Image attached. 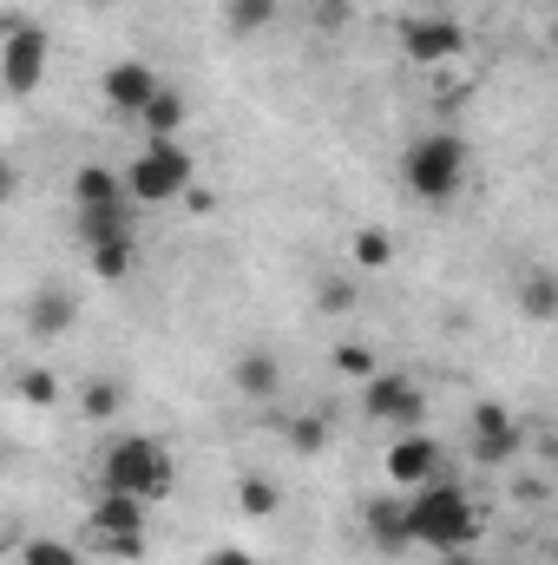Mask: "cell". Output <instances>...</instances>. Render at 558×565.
Instances as JSON below:
<instances>
[{"label":"cell","instance_id":"obj_29","mask_svg":"<svg viewBox=\"0 0 558 565\" xmlns=\"http://www.w3.org/2000/svg\"><path fill=\"white\" fill-rule=\"evenodd\" d=\"M315 309H329V316L355 309V282H348V277H329V282H322V296H315Z\"/></svg>","mask_w":558,"mask_h":565},{"label":"cell","instance_id":"obj_2","mask_svg":"<svg viewBox=\"0 0 558 565\" xmlns=\"http://www.w3.org/2000/svg\"><path fill=\"white\" fill-rule=\"evenodd\" d=\"M99 487L139 493L144 507H158V500H171V487H178V460H171V447L151 440V434H112L106 454H99Z\"/></svg>","mask_w":558,"mask_h":565},{"label":"cell","instance_id":"obj_34","mask_svg":"<svg viewBox=\"0 0 558 565\" xmlns=\"http://www.w3.org/2000/svg\"><path fill=\"white\" fill-rule=\"evenodd\" d=\"M552 46H558V20H552Z\"/></svg>","mask_w":558,"mask_h":565},{"label":"cell","instance_id":"obj_33","mask_svg":"<svg viewBox=\"0 0 558 565\" xmlns=\"http://www.w3.org/2000/svg\"><path fill=\"white\" fill-rule=\"evenodd\" d=\"M79 7H112V0H79Z\"/></svg>","mask_w":558,"mask_h":565},{"label":"cell","instance_id":"obj_30","mask_svg":"<svg viewBox=\"0 0 558 565\" xmlns=\"http://www.w3.org/2000/svg\"><path fill=\"white\" fill-rule=\"evenodd\" d=\"M204 565H257V559H250L244 546H211V559H204Z\"/></svg>","mask_w":558,"mask_h":565},{"label":"cell","instance_id":"obj_31","mask_svg":"<svg viewBox=\"0 0 558 565\" xmlns=\"http://www.w3.org/2000/svg\"><path fill=\"white\" fill-rule=\"evenodd\" d=\"M184 204H191V211H197V217H204V211H217V198H211V191H204V184H191V198H184Z\"/></svg>","mask_w":558,"mask_h":565},{"label":"cell","instance_id":"obj_13","mask_svg":"<svg viewBox=\"0 0 558 565\" xmlns=\"http://www.w3.org/2000/svg\"><path fill=\"white\" fill-rule=\"evenodd\" d=\"M144 507L139 493H112V487H99L93 493V533H144Z\"/></svg>","mask_w":558,"mask_h":565},{"label":"cell","instance_id":"obj_25","mask_svg":"<svg viewBox=\"0 0 558 565\" xmlns=\"http://www.w3.org/2000/svg\"><path fill=\"white\" fill-rule=\"evenodd\" d=\"M20 565H86L73 546H60V540H26L20 546Z\"/></svg>","mask_w":558,"mask_h":565},{"label":"cell","instance_id":"obj_3","mask_svg":"<svg viewBox=\"0 0 558 565\" xmlns=\"http://www.w3.org/2000/svg\"><path fill=\"white\" fill-rule=\"evenodd\" d=\"M466 178H473V151H466L460 132H420L401 151V184H408V198H420V204H453Z\"/></svg>","mask_w":558,"mask_h":565},{"label":"cell","instance_id":"obj_28","mask_svg":"<svg viewBox=\"0 0 558 565\" xmlns=\"http://www.w3.org/2000/svg\"><path fill=\"white\" fill-rule=\"evenodd\" d=\"M93 540H99V553H106V559H126V565L144 559V533H93Z\"/></svg>","mask_w":558,"mask_h":565},{"label":"cell","instance_id":"obj_23","mask_svg":"<svg viewBox=\"0 0 558 565\" xmlns=\"http://www.w3.org/2000/svg\"><path fill=\"white\" fill-rule=\"evenodd\" d=\"M335 369H342L348 382H375V375H382V362H375L368 342H335Z\"/></svg>","mask_w":558,"mask_h":565},{"label":"cell","instance_id":"obj_21","mask_svg":"<svg viewBox=\"0 0 558 565\" xmlns=\"http://www.w3.org/2000/svg\"><path fill=\"white\" fill-rule=\"evenodd\" d=\"M348 257H355V270H388L395 264V237L388 231H355Z\"/></svg>","mask_w":558,"mask_h":565},{"label":"cell","instance_id":"obj_26","mask_svg":"<svg viewBox=\"0 0 558 565\" xmlns=\"http://www.w3.org/2000/svg\"><path fill=\"white\" fill-rule=\"evenodd\" d=\"M53 395H60L53 369H26V375H20V402H26V408H53Z\"/></svg>","mask_w":558,"mask_h":565},{"label":"cell","instance_id":"obj_22","mask_svg":"<svg viewBox=\"0 0 558 565\" xmlns=\"http://www.w3.org/2000/svg\"><path fill=\"white\" fill-rule=\"evenodd\" d=\"M237 507H244L250 520H270V513L282 507V493L264 480V473H244V480H237Z\"/></svg>","mask_w":558,"mask_h":565},{"label":"cell","instance_id":"obj_24","mask_svg":"<svg viewBox=\"0 0 558 565\" xmlns=\"http://www.w3.org/2000/svg\"><path fill=\"white\" fill-rule=\"evenodd\" d=\"M119 408H126L119 382H86V395H79V415H86V422H112Z\"/></svg>","mask_w":558,"mask_h":565},{"label":"cell","instance_id":"obj_7","mask_svg":"<svg viewBox=\"0 0 558 565\" xmlns=\"http://www.w3.org/2000/svg\"><path fill=\"white\" fill-rule=\"evenodd\" d=\"M401 53H408L415 66H447V60L466 53V33H460L447 13H408V20H401Z\"/></svg>","mask_w":558,"mask_h":565},{"label":"cell","instance_id":"obj_19","mask_svg":"<svg viewBox=\"0 0 558 565\" xmlns=\"http://www.w3.org/2000/svg\"><path fill=\"white\" fill-rule=\"evenodd\" d=\"M86 264H93V277L99 282H126L132 277V264H139V250H132V237H126V244H99V250H86Z\"/></svg>","mask_w":558,"mask_h":565},{"label":"cell","instance_id":"obj_16","mask_svg":"<svg viewBox=\"0 0 558 565\" xmlns=\"http://www.w3.org/2000/svg\"><path fill=\"white\" fill-rule=\"evenodd\" d=\"M184 119H191V113H184V93H171V86H164V93L139 113L144 139H178V132H184Z\"/></svg>","mask_w":558,"mask_h":565},{"label":"cell","instance_id":"obj_20","mask_svg":"<svg viewBox=\"0 0 558 565\" xmlns=\"http://www.w3.org/2000/svg\"><path fill=\"white\" fill-rule=\"evenodd\" d=\"M519 309H526L533 322H552V316H558V277L533 270V277L519 282Z\"/></svg>","mask_w":558,"mask_h":565},{"label":"cell","instance_id":"obj_14","mask_svg":"<svg viewBox=\"0 0 558 565\" xmlns=\"http://www.w3.org/2000/svg\"><path fill=\"white\" fill-rule=\"evenodd\" d=\"M132 237V211H126V198L119 204H79V244L86 250H99V244H126Z\"/></svg>","mask_w":558,"mask_h":565},{"label":"cell","instance_id":"obj_10","mask_svg":"<svg viewBox=\"0 0 558 565\" xmlns=\"http://www.w3.org/2000/svg\"><path fill=\"white\" fill-rule=\"evenodd\" d=\"M382 473H388V487H401V493H420L427 480H440V447L427 440V434H401L388 454H382Z\"/></svg>","mask_w":558,"mask_h":565},{"label":"cell","instance_id":"obj_9","mask_svg":"<svg viewBox=\"0 0 558 565\" xmlns=\"http://www.w3.org/2000/svg\"><path fill=\"white\" fill-rule=\"evenodd\" d=\"M466 434H473V460H486V467H506V460L526 447L519 422H513L500 402H473V415H466Z\"/></svg>","mask_w":558,"mask_h":565},{"label":"cell","instance_id":"obj_27","mask_svg":"<svg viewBox=\"0 0 558 565\" xmlns=\"http://www.w3.org/2000/svg\"><path fill=\"white\" fill-rule=\"evenodd\" d=\"M289 447H296V454H322V447H329V422H322V415L289 422Z\"/></svg>","mask_w":558,"mask_h":565},{"label":"cell","instance_id":"obj_1","mask_svg":"<svg viewBox=\"0 0 558 565\" xmlns=\"http://www.w3.org/2000/svg\"><path fill=\"white\" fill-rule=\"evenodd\" d=\"M408 526H415V546L427 553H466V546H480V507L466 500V487H453V480H427L420 493H408Z\"/></svg>","mask_w":558,"mask_h":565},{"label":"cell","instance_id":"obj_11","mask_svg":"<svg viewBox=\"0 0 558 565\" xmlns=\"http://www.w3.org/2000/svg\"><path fill=\"white\" fill-rule=\"evenodd\" d=\"M362 526H368V546H375V553H388V559L415 546V526H408V500H395V493L368 500V507H362Z\"/></svg>","mask_w":558,"mask_h":565},{"label":"cell","instance_id":"obj_17","mask_svg":"<svg viewBox=\"0 0 558 565\" xmlns=\"http://www.w3.org/2000/svg\"><path fill=\"white\" fill-rule=\"evenodd\" d=\"M73 296H60V289H40L33 296V335H60V329H73Z\"/></svg>","mask_w":558,"mask_h":565},{"label":"cell","instance_id":"obj_12","mask_svg":"<svg viewBox=\"0 0 558 565\" xmlns=\"http://www.w3.org/2000/svg\"><path fill=\"white\" fill-rule=\"evenodd\" d=\"M230 382H237L244 402H270V395L282 388V362L270 355V349H244L237 369H230Z\"/></svg>","mask_w":558,"mask_h":565},{"label":"cell","instance_id":"obj_6","mask_svg":"<svg viewBox=\"0 0 558 565\" xmlns=\"http://www.w3.org/2000/svg\"><path fill=\"white\" fill-rule=\"evenodd\" d=\"M362 415L382 427H401V434H415L427 422V388H420L415 375H395V369H382L375 382H362Z\"/></svg>","mask_w":558,"mask_h":565},{"label":"cell","instance_id":"obj_8","mask_svg":"<svg viewBox=\"0 0 558 565\" xmlns=\"http://www.w3.org/2000/svg\"><path fill=\"white\" fill-rule=\"evenodd\" d=\"M99 93H106V106H112V113L139 119L144 106L164 93V79H158V66H144V60H112V66L99 73Z\"/></svg>","mask_w":558,"mask_h":565},{"label":"cell","instance_id":"obj_35","mask_svg":"<svg viewBox=\"0 0 558 565\" xmlns=\"http://www.w3.org/2000/svg\"><path fill=\"white\" fill-rule=\"evenodd\" d=\"M415 7H433V0H415Z\"/></svg>","mask_w":558,"mask_h":565},{"label":"cell","instance_id":"obj_18","mask_svg":"<svg viewBox=\"0 0 558 565\" xmlns=\"http://www.w3.org/2000/svg\"><path fill=\"white\" fill-rule=\"evenodd\" d=\"M277 20V0H224V26L237 33V40H250V33H264Z\"/></svg>","mask_w":558,"mask_h":565},{"label":"cell","instance_id":"obj_5","mask_svg":"<svg viewBox=\"0 0 558 565\" xmlns=\"http://www.w3.org/2000/svg\"><path fill=\"white\" fill-rule=\"evenodd\" d=\"M46 73H53V33L13 13V20H7V40H0V86H7L13 99H33Z\"/></svg>","mask_w":558,"mask_h":565},{"label":"cell","instance_id":"obj_4","mask_svg":"<svg viewBox=\"0 0 558 565\" xmlns=\"http://www.w3.org/2000/svg\"><path fill=\"white\" fill-rule=\"evenodd\" d=\"M191 184H197V158L178 139H144V151L126 164L132 204H178V198H191Z\"/></svg>","mask_w":558,"mask_h":565},{"label":"cell","instance_id":"obj_15","mask_svg":"<svg viewBox=\"0 0 558 565\" xmlns=\"http://www.w3.org/2000/svg\"><path fill=\"white\" fill-rule=\"evenodd\" d=\"M73 198H79V204H119V198H132V191H126V171L79 164V171H73Z\"/></svg>","mask_w":558,"mask_h":565},{"label":"cell","instance_id":"obj_32","mask_svg":"<svg viewBox=\"0 0 558 565\" xmlns=\"http://www.w3.org/2000/svg\"><path fill=\"white\" fill-rule=\"evenodd\" d=\"M440 565H493V559H480V553L466 546V553H447V559H440Z\"/></svg>","mask_w":558,"mask_h":565}]
</instances>
